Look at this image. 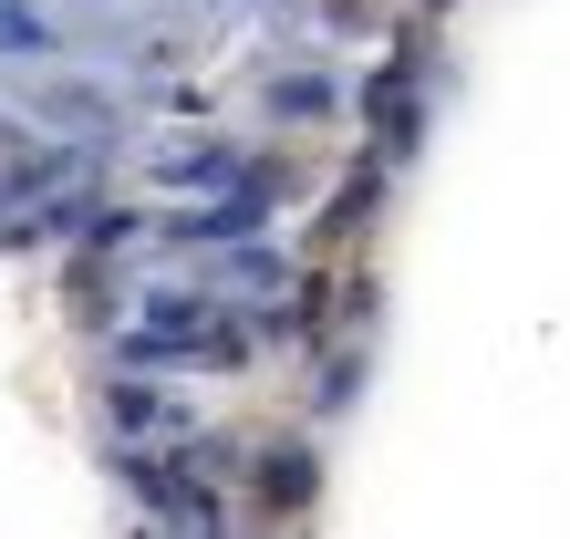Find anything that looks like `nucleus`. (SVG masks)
I'll return each instance as SVG.
<instances>
[{"mask_svg":"<svg viewBox=\"0 0 570 539\" xmlns=\"http://www.w3.org/2000/svg\"><path fill=\"white\" fill-rule=\"evenodd\" d=\"M115 425H156V394L146 384H115Z\"/></svg>","mask_w":570,"mask_h":539,"instance_id":"obj_2","label":"nucleus"},{"mask_svg":"<svg viewBox=\"0 0 570 539\" xmlns=\"http://www.w3.org/2000/svg\"><path fill=\"white\" fill-rule=\"evenodd\" d=\"M259 488H271L281 509H301V498H312V447H271L259 457Z\"/></svg>","mask_w":570,"mask_h":539,"instance_id":"obj_1","label":"nucleus"}]
</instances>
